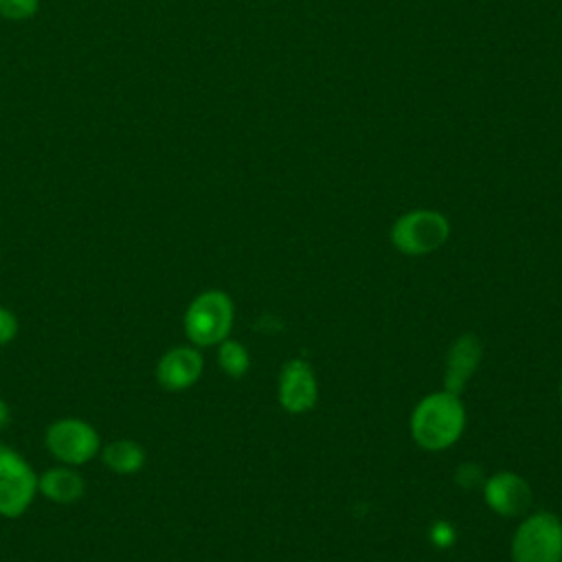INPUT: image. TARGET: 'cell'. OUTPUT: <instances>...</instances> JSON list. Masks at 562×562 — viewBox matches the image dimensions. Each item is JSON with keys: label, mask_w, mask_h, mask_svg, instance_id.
Segmentation results:
<instances>
[{"label": "cell", "mask_w": 562, "mask_h": 562, "mask_svg": "<svg viewBox=\"0 0 562 562\" xmlns=\"http://www.w3.org/2000/svg\"><path fill=\"white\" fill-rule=\"evenodd\" d=\"M465 426V408L459 395L437 391L426 395L411 415V435L424 450H443L452 446Z\"/></svg>", "instance_id": "1"}, {"label": "cell", "mask_w": 562, "mask_h": 562, "mask_svg": "<svg viewBox=\"0 0 562 562\" xmlns=\"http://www.w3.org/2000/svg\"><path fill=\"white\" fill-rule=\"evenodd\" d=\"M514 562H562V522L540 512L525 518L512 538Z\"/></svg>", "instance_id": "2"}, {"label": "cell", "mask_w": 562, "mask_h": 562, "mask_svg": "<svg viewBox=\"0 0 562 562\" xmlns=\"http://www.w3.org/2000/svg\"><path fill=\"white\" fill-rule=\"evenodd\" d=\"M450 224L443 213L430 209L408 211L391 226V244L404 255H428L446 244Z\"/></svg>", "instance_id": "3"}, {"label": "cell", "mask_w": 562, "mask_h": 562, "mask_svg": "<svg viewBox=\"0 0 562 562\" xmlns=\"http://www.w3.org/2000/svg\"><path fill=\"white\" fill-rule=\"evenodd\" d=\"M233 325V303L220 290H206L195 296L184 314V331L191 342L211 347L222 342Z\"/></svg>", "instance_id": "4"}, {"label": "cell", "mask_w": 562, "mask_h": 562, "mask_svg": "<svg viewBox=\"0 0 562 562\" xmlns=\"http://www.w3.org/2000/svg\"><path fill=\"white\" fill-rule=\"evenodd\" d=\"M37 479L31 465L11 448L0 443V514L18 518L35 496Z\"/></svg>", "instance_id": "5"}, {"label": "cell", "mask_w": 562, "mask_h": 562, "mask_svg": "<svg viewBox=\"0 0 562 562\" xmlns=\"http://www.w3.org/2000/svg\"><path fill=\"white\" fill-rule=\"evenodd\" d=\"M46 448L59 461L81 465L99 452V435L81 419H59L46 430Z\"/></svg>", "instance_id": "6"}, {"label": "cell", "mask_w": 562, "mask_h": 562, "mask_svg": "<svg viewBox=\"0 0 562 562\" xmlns=\"http://www.w3.org/2000/svg\"><path fill=\"white\" fill-rule=\"evenodd\" d=\"M483 496L490 509L505 518L520 516L531 505V487L514 472H496L483 481Z\"/></svg>", "instance_id": "7"}, {"label": "cell", "mask_w": 562, "mask_h": 562, "mask_svg": "<svg viewBox=\"0 0 562 562\" xmlns=\"http://www.w3.org/2000/svg\"><path fill=\"white\" fill-rule=\"evenodd\" d=\"M318 395L316 378L305 360H288L279 375V402L288 413H305Z\"/></svg>", "instance_id": "8"}, {"label": "cell", "mask_w": 562, "mask_h": 562, "mask_svg": "<svg viewBox=\"0 0 562 562\" xmlns=\"http://www.w3.org/2000/svg\"><path fill=\"white\" fill-rule=\"evenodd\" d=\"M481 356H483V345H481L479 336H474V334L459 336L446 356L443 391L459 395L465 389L472 373L476 371Z\"/></svg>", "instance_id": "9"}, {"label": "cell", "mask_w": 562, "mask_h": 562, "mask_svg": "<svg viewBox=\"0 0 562 562\" xmlns=\"http://www.w3.org/2000/svg\"><path fill=\"white\" fill-rule=\"evenodd\" d=\"M200 373L202 356L191 347H176L167 351L156 367V378L167 391L189 389L193 382H198Z\"/></svg>", "instance_id": "10"}, {"label": "cell", "mask_w": 562, "mask_h": 562, "mask_svg": "<svg viewBox=\"0 0 562 562\" xmlns=\"http://www.w3.org/2000/svg\"><path fill=\"white\" fill-rule=\"evenodd\" d=\"M37 487L40 492L55 501V503H75L83 496V479L68 468H53L46 470L40 479H37Z\"/></svg>", "instance_id": "11"}, {"label": "cell", "mask_w": 562, "mask_h": 562, "mask_svg": "<svg viewBox=\"0 0 562 562\" xmlns=\"http://www.w3.org/2000/svg\"><path fill=\"white\" fill-rule=\"evenodd\" d=\"M103 463L116 474H134L145 465V450L132 439H116L103 448Z\"/></svg>", "instance_id": "12"}, {"label": "cell", "mask_w": 562, "mask_h": 562, "mask_svg": "<svg viewBox=\"0 0 562 562\" xmlns=\"http://www.w3.org/2000/svg\"><path fill=\"white\" fill-rule=\"evenodd\" d=\"M217 362L222 367V371L231 378H241L248 367H250V356L246 351V347L237 340H222L220 342V351H217Z\"/></svg>", "instance_id": "13"}, {"label": "cell", "mask_w": 562, "mask_h": 562, "mask_svg": "<svg viewBox=\"0 0 562 562\" xmlns=\"http://www.w3.org/2000/svg\"><path fill=\"white\" fill-rule=\"evenodd\" d=\"M40 9V0H0V15L7 20H29Z\"/></svg>", "instance_id": "14"}, {"label": "cell", "mask_w": 562, "mask_h": 562, "mask_svg": "<svg viewBox=\"0 0 562 562\" xmlns=\"http://www.w3.org/2000/svg\"><path fill=\"white\" fill-rule=\"evenodd\" d=\"M430 540L437 547H450L454 542V527L450 522H446V520H437L430 527Z\"/></svg>", "instance_id": "15"}, {"label": "cell", "mask_w": 562, "mask_h": 562, "mask_svg": "<svg viewBox=\"0 0 562 562\" xmlns=\"http://www.w3.org/2000/svg\"><path fill=\"white\" fill-rule=\"evenodd\" d=\"M457 483L461 487H474L476 483H483V474L479 470V465L474 463H461L457 470Z\"/></svg>", "instance_id": "16"}, {"label": "cell", "mask_w": 562, "mask_h": 562, "mask_svg": "<svg viewBox=\"0 0 562 562\" xmlns=\"http://www.w3.org/2000/svg\"><path fill=\"white\" fill-rule=\"evenodd\" d=\"M15 334H18V318L9 310L0 307V345L11 342Z\"/></svg>", "instance_id": "17"}, {"label": "cell", "mask_w": 562, "mask_h": 562, "mask_svg": "<svg viewBox=\"0 0 562 562\" xmlns=\"http://www.w3.org/2000/svg\"><path fill=\"white\" fill-rule=\"evenodd\" d=\"M7 422H9V408H7L4 400L0 397V428H2Z\"/></svg>", "instance_id": "18"}, {"label": "cell", "mask_w": 562, "mask_h": 562, "mask_svg": "<svg viewBox=\"0 0 562 562\" xmlns=\"http://www.w3.org/2000/svg\"><path fill=\"white\" fill-rule=\"evenodd\" d=\"M560 395H562V382H560Z\"/></svg>", "instance_id": "19"}]
</instances>
